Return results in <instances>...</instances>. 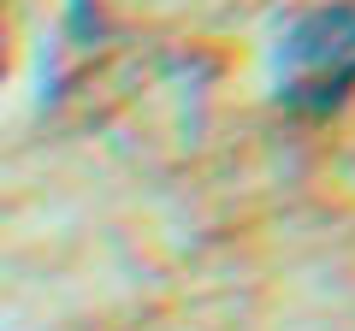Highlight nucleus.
Wrapping results in <instances>:
<instances>
[{"label": "nucleus", "instance_id": "2", "mask_svg": "<svg viewBox=\"0 0 355 331\" xmlns=\"http://www.w3.org/2000/svg\"><path fill=\"white\" fill-rule=\"evenodd\" d=\"M0 60H6V36H0Z\"/></svg>", "mask_w": 355, "mask_h": 331}, {"label": "nucleus", "instance_id": "1", "mask_svg": "<svg viewBox=\"0 0 355 331\" xmlns=\"http://www.w3.org/2000/svg\"><path fill=\"white\" fill-rule=\"evenodd\" d=\"M355 89V0L296 18L279 42V95L302 113H331Z\"/></svg>", "mask_w": 355, "mask_h": 331}]
</instances>
